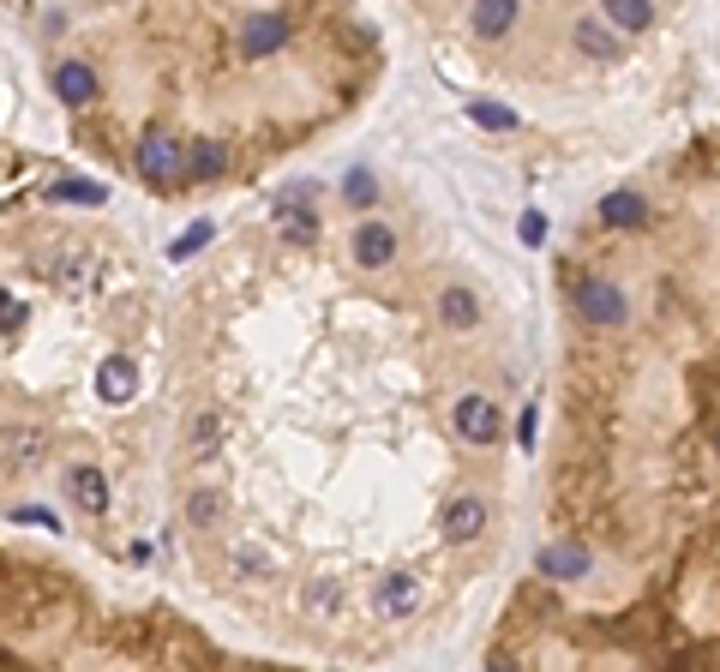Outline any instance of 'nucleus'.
Masks as SVG:
<instances>
[{
    "label": "nucleus",
    "instance_id": "obj_4",
    "mask_svg": "<svg viewBox=\"0 0 720 672\" xmlns=\"http://www.w3.org/2000/svg\"><path fill=\"white\" fill-rule=\"evenodd\" d=\"M288 18L283 13H258V18H246V30H241V54L246 61H265V54H283L288 49Z\"/></svg>",
    "mask_w": 720,
    "mask_h": 672
},
{
    "label": "nucleus",
    "instance_id": "obj_27",
    "mask_svg": "<svg viewBox=\"0 0 720 672\" xmlns=\"http://www.w3.org/2000/svg\"><path fill=\"white\" fill-rule=\"evenodd\" d=\"M516 439H523V451H535V409H523V432Z\"/></svg>",
    "mask_w": 720,
    "mask_h": 672
},
{
    "label": "nucleus",
    "instance_id": "obj_15",
    "mask_svg": "<svg viewBox=\"0 0 720 672\" xmlns=\"http://www.w3.org/2000/svg\"><path fill=\"white\" fill-rule=\"evenodd\" d=\"M516 25V0H475V37L499 42Z\"/></svg>",
    "mask_w": 720,
    "mask_h": 672
},
{
    "label": "nucleus",
    "instance_id": "obj_24",
    "mask_svg": "<svg viewBox=\"0 0 720 672\" xmlns=\"http://www.w3.org/2000/svg\"><path fill=\"white\" fill-rule=\"evenodd\" d=\"M42 451V439H37V432H7V468H18V456H37Z\"/></svg>",
    "mask_w": 720,
    "mask_h": 672
},
{
    "label": "nucleus",
    "instance_id": "obj_18",
    "mask_svg": "<svg viewBox=\"0 0 720 672\" xmlns=\"http://www.w3.org/2000/svg\"><path fill=\"white\" fill-rule=\"evenodd\" d=\"M577 49H582V54H601V61H613V54H618V37H613L606 25H594V18H582V25H577Z\"/></svg>",
    "mask_w": 720,
    "mask_h": 672
},
{
    "label": "nucleus",
    "instance_id": "obj_26",
    "mask_svg": "<svg viewBox=\"0 0 720 672\" xmlns=\"http://www.w3.org/2000/svg\"><path fill=\"white\" fill-rule=\"evenodd\" d=\"M523 241H528V246L547 241V217H540V210H523Z\"/></svg>",
    "mask_w": 720,
    "mask_h": 672
},
{
    "label": "nucleus",
    "instance_id": "obj_17",
    "mask_svg": "<svg viewBox=\"0 0 720 672\" xmlns=\"http://www.w3.org/2000/svg\"><path fill=\"white\" fill-rule=\"evenodd\" d=\"M606 18H613L618 30H648V18H655V7L648 0H601Z\"/></svg>",
    "mask_w": 720,
    "mask_h": 672
},
{
    "label": "nucleus",
    "instance_id": "obj_6",
    "mask_svg": "<svg viewBox=\"0 0 720 672\" xmlns=\"http://www.w3.org/2000/svg\"><path fill=\"white\" fill-rule=\"evenodd\" d=\"M390 259H397V229H385V222H360L355 229V264L360 271H385Z\"/></svg>",
    "mask_w": 720,
    "mask_h": 672
},
{
    "label": "nucleus",
    "instance_id": "obj_19",
    "mask_svg": "<svg viewBox=\"0 0 720 672\" xmlns=\"http://www.w3.org/2000/svg\"><path fill=\"white\" fill-rule=\"evenodd\" d=\"M49 198H54V205H103L108 193H103L97 181H54Z\"/></svg>",
    "mask_w": 720,
    "mask_h": 672
},
{
    "label": "nucleus",
    "instance_id": "obj_11",
    "mask_svg": "<svg viewBox=\"0 0 720 672\" xmlns=\"http://www.w3.org/2000/svg\"><path fill=\"white\" fill-rule=\"evenodd\" d=\"M54 91H61V103H73V108H85L90 96H97V73H90L85 61H66L61 73H54Z\"/></svg>",
    "mask_w": 720,
    "mask_h": 672
},
{
    "label": "nucleus",
    "instance_id": "obj_7",
    "mask_svg": "<svg viewBox=\"0 0 720 672\" xmlns=\"http://www.w3.org/2000/svg\"><path fill=\"white\" fill-rule=\"evenodd\" d=\"M66 492H73V504H78V511H90V517H103V511H108L103 468H73V475H66Z\"/></svg>",
    "mask_w": 720,
    "mask_h": 672
},
{
    "label": "nucleus",
    "instance_id": "obj_23",
    "mask_svg": "<svg viewBox=\"0 0 720 672\" xmlns=\"http://www.w3.org/2000/svg\"><path fill=\"white\" fill-rule=\"evenodd\" d=\"M210 234H217V229H210V222H193V229H187V234H180L175 246H168V259H193V253H198V246L210 241Z\"/></svg>",
    "mask_w": 720,
    "mask_h": 672
},
{
    "label": "nucleus",
    "instance_id": "obj_22",
    "mask_svg": "<svg viewBox=\"0 0 720 672\" xmlns=\"http://www.w3.org/2000/svg\"><path fill=\"white\" fill-rule=\"evenodd\" d=\"M468 115H475V127H487V132H511L516 127V115L504 103H475Z\"/></svg>",
    "mask_w": 720,
    "mask_h": 672
},
{
    "label": "nucleus",
    "instance_id": "obj_3",
    "mask_svg": "<svg viewBox=\"0 0 720 672\" xmlns=\"http://www.w3.org/2000/svg\"><path fill=\"white\" fill-rule=\"evenodd\" d=\"M457 432H463L468 444H499L504 432V414L492 397H457Z\"/></svg>",
    "mask_w": 720,
    "mask_h": 672
},
{
    "label": "nucleus",
    "instance_id": "obj_21",
    "mask_svg": "<svg viewBox=\"0 0 720 672\" xmlns=\"http://www.w3.org/2000/svg\"><path fill=\"white\" fill-rule=\"evenodd\" d=\"M343 198H348V205H355V210H367V205H373V198H378V181H373V175H367V168H348V181H343Z\"/></svg>",
    "mask_w": 720,
    "mask_h": 672
},
{
    "label": "nucleus",
    "instance_id": "obj_20",
    "mask_svg": "<svg viewBox=\"0 0 720 672\" xmlns=\"http://www.w3.org/2000/svg\"><path fill=\"white\" fill-rule=\"evenodd\" d=\"M217 444H222V421H217V414H198V421H193V439H187V451H193V456H210Z\"/></svg>",
    "mask_w": 720,
    "mask_h": 672
},
{
    "label": "nucleus",
    "instance_id": "obj_1",
    "mask_svg": "<svg viewBox=\"0 0 720 672\" xmlns=\"http://www.w3.org/2000/svg\"><path fill=\"white\" fill-rule=\"evenodd\" d=\"M270 222H277V234L295 246H307L312 234H319V210H312V193L307 186H283V193L270 198Z\"/></svg>",
    "mask_w": 720,
    "mask_h": 672
},
{
    "label": "nucleus",
    "instance_id": "obj_8",
    "mask_svg": "<svg viewBox=\"0 0 720 672\" xmlns=\"http://www.w3.org/2000/svg\"><path fill=\"white\" fill-rule=\"evenodd\" d=\"M132 390H139V366H132L127 354L103 361V373H97V397H103V402H127Z\"/></svg>",
    "mask_w": 720,
    "mask_h": 672
},
{
    "label": "nucleus",
    "instance_id": "obj_13",
    "mask_svg": "<svg viewBox=\"0 0 720 672\" xmlns=\"http://www.w3.org/2000/svg\"><path fill=\"white\" fill-rule=\"evenodd\" d=\"M601 222L606 229H643L648 222V205L637 193H606L601 198Z\"/></svg>",
    "mask_w": 720,
    "mask_h": 672
},
{
    "label": "nucleus",
    "instance_id": "obj_2",
    "mask_svg": "<svg viewBox=\"0 0 720 672\" xmlns=\"http://www.w3.org/2000/svg\"><path fill=\"white\" fill-rule=\"evenodd\" d=\"M139 175L151 186H175L180 175H187V163H180V139H168V132L139 139Z\"/></svg>",
    "mask_w": 720,
    "mask_h": 672
},
{
    "label": "nucleus",
    "instance_id": "obj_9",
    "mask_svg": "<svg viewBox=\"0 0 720 672\" xmlns=\"http://www.w3.org/2000/svg\"><path fill=\"white\" fill-rule=\"evenodd\" d=\"M438 319H445L450 331H475V324H480V300L468 295L463 283H450L445 295H438Z\"/></svg>",
    "mask_w": 720,
    "mask_h": 672
},
{
    "label": "nucleus",
    "instance_id": "obj_14",
    "mask_svg": "<svg viewBox=\"0 0 720 672\" xmlns=\"http://www.w3.org/2000/svg\"><path fill=\"white\" fill-rule=\"evenodd\" d=\"M480 529H487V504H480V499H457L445 511V534H450V541H475Z\"/></svg>",
    "mask_w": 720,
    "mask_h": 672
},
{
    "label": "nucleus",
    "instance_id": "obj_12",
    "mask_svg": "<svg viewBox=\"0 0 720 672\" xmlns=\"http://www.w3.org/2000/svg\"><path fill=\"white\" fill-rule=\"evenodd\" d=\"M540 570H547V577H558V582H577V577H589V553H582V546H570V541H558V546H547V553H540Z\"/></svg>",
    "mask_w": 720,
    "mask_h": 672
},
{
    "label": "nucleus",
    "instance_id": "obj_28",
    "mask_svg": "<svg viewBox=\"0 0 720 672\" xmlns=\"http://www.w3.org/2000/svg\"><path fill=\"white\" fill-rule=\"evenodd\" d=\"M715 451H720V432H715Z\"/></svg>",
    "mask_w": 720,
    "mask_h": 672
},
{
    "label": "nucleus",
    "instance_id": "obj_16",
    "mask_svg": "<svg viewBox=\"0 0 720 672\" xmlns=\"http://www.w3.org/2000/svg\"><path fill=\"white\" fill-rule=\"evenodd\" d=\"M222 168H229V151H222L217 139H198V144H193V163H187V175H193V181H217Z\"/></svg>",
    "mask_w": 720,
    "mask_h": 672
},
{
    "label": "nucleus",
    "instance_id": "obj_25",
    "mask_svg": "<svg viewBox=\"0 0 720 672\" xmlns=\"http://www.w3.org/2000/svg\"><path fill=\"white\" fill-rule=\"evenodd\" d=\"M187 517H193V522H210V517H217V492H193Z\"/></svg>",
    "mask_w": 720,
    "mask_h": 672
},
{
    "label": "nucleus",
    "instance_id": "obj_10",
    "mask_svg": "<svg viewBox=\"0 0 720 672\" xmlns=\"http://www.w3.org/2000/svg\"><path fill=\"white\" fill-rule=\"evenodd\" d=\"M414 600H421V589H414V577H409V570H397V577H385V582H378V612H385V619H409V612H414Z\"/></svg>",
    "mask_w": 720,
    "mask_h": 672
},
{
    "label": "nucleus",
    "instance_id": "obj_5",
    "mask_svg": "<svg viewBox=\"0 0 720 672\" xmlns=\"http://www.w3.org/2000/svg\"><path fill=\"white\" fill-rule=\"evenodd\" d=\"M577 307H582V319L589 324H606V331H613V324H625V295H618L613 283H601V276H589V283H577Z\"/></svg>",
    "mask_w": 720,
    "mask_h": 672
}]
</instances>
